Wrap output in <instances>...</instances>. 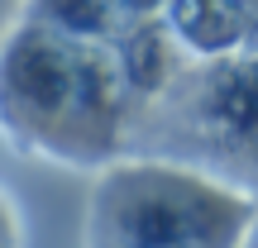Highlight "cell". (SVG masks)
Returning a JSON list of instances; mask_svg holds the SVG:
<instances>
[{"label":"cell","mask_w":258,"mask_h":248,"mask_svg":"<svg viewBox=\"0 0 258 248\" xmlns=\"http://www.w3.org/2000/svg\"><path fill=\"white\" fill-rule=\"evenodd\" d=\"M134 86L120 43L19 19L0 38V138L15 153L101 172L124 153Z\"/></svg>","instance_id":"obj_1"},{"label":"cell","mask_w":258,"mask_h":248,"mask_svg":"<svg viewBox=\"0 0 258 248\" xmlns=\"http://www.w3.org/2000/svg\"><path fill=\"white\" fill-rule=\"evenodd\" d=\"M124 153L167 157L258 196V53L191 57L134 105Z\"/></svg>","instance_id":"obj_3"},{"label":"cell","mask_w":258,"mask_h":248,"mask_svg":"<svg viewBox=\"0 0 258 248\" xmlns=\"http://www.w3.org/2000/svg\"><path fill=\"white\" fill-rule=\"evenodd\" d=\"M0 248H24V224H19L15 196L0 191Z\"/></svg>","instance_id":"obj_5"},{"label":"cell","mask_w":258,"mask_h":248,"mask_svg":"<svg viewBox=\"0 0 258 248\" xmlns=\"http://www.w3.org/2000/svg\"><path fill=\"white\" fill-rule=\"evenodd\" d=\"M244 248H258V215H253V229H249V243Z\"/></svg>","instance_id":"obj_6"},{"label":"cell","mask_w":258,"mask_h":248,"mask_svg":"<svg viewBox=\"0 0 258 248\" xmlns=\"http://www.w3.org/2000/svg\"><path fill=\"white\" fill-rule=\"evenodd\" d=\"M258 196L196 167L120 153L91 182L86 248H244Z\"/></svg>","instance_id":"obj_2"},{"label":"cell","mask_w":258,"mask_h":248,"mask_svg":"<svg viewBox=\"0 0 258 248\" xmlns=\"http://www.w3.org/2000/svg\"><path fill=\"white\" fill-rule=\"evenodd\" d=\"M24 15L43 19V24H57V29H67V34L120 43L139 24L163 15V0H29Z\"/></svg>","instance_id":"obj_4"}]
</instances>
